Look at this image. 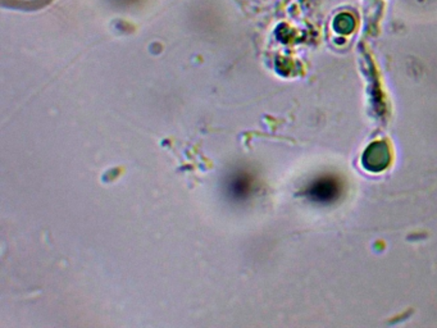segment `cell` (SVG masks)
Wrapping results in <instances>:
<instances>
[{"label":"cell","instance_id":"obj_1","mask_svg":"<svg viewBox=\"0 0 437 328\" xmlns=\"http://www.w3.org/2000/svg\"><path fill=\"white\" fill-rule=\"evenodd\" d=\"M310 194L313 195V198L325 201V200H331L334 198L335 195L337 194V189H336V185H334V182L323 181L319 185L313 186Z\"/></svg>","mask_w":437,"mask_h":328}]
</instances>
